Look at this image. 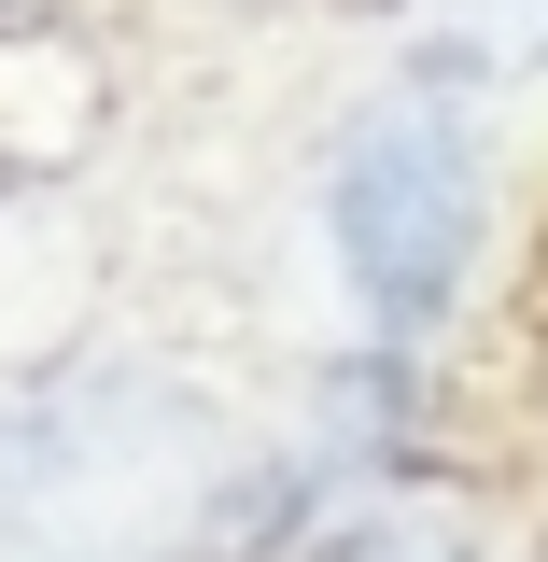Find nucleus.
<instances>
[{
  "instance_id": "1",
  "label": "nucleus",
  "mask_w": 548,
  "mask_h": 562,
  "mask_svg": "<svg viewBox=\"0 0 548 562\" xmlns=\"http://www.w3.org/2000/svg\"><path fill=\"white\" fill-rule=\"evenodd\" d=\"M239 506V422L169 366L0 394V562H183Z\"/></svg>"
},
{
  "instance_id": "2",
  "label": "nucleus",
  "mask_w": 548,
  "mask_h": 562,
  "mask_svg": "<svg viewBox=\"0 0 548 562\" xmlns=\"http://www.w3.org/2000/svg\"><path fill=\"white\" fill-rule=\"evenodd\" d=\"M479 225H492V155H479V99L465 85L394 70L380 99L338 113V140H324V239H338V281H351L380 351H422L465 310Z\"/></svg>"
},
{
  "instance_id": "3",
  "label": "nucleus",
  "mask_w": 548,
  "mask_h": 562,
  "mask_svg": "<svg viewBox=\"0 0 548 562\" xmlns=\"http://www.w3.org/2000/svg\"><path fill=\"white\" fill-rule=\"evenodd\" d=\"M409 57L465 99L521 85V70H548V0H409Z\"/></svg>"
},
{
  "instance_id": "4",
  "label": "nucleus",
  "mask_w": 548,
  "mask_h": 562,
  "mask_svg": "<svg viewBox=\"0 0 548 562\" xmlns=\"http://www.w3.org/2000/svg\"><path fill=\"white\" fill-rule=\"evenodd\" d=\"M324 562H479V549H465V535H436L422 506H366V520H351Z\"/></svg>"
}]
</instances>
